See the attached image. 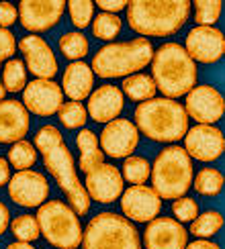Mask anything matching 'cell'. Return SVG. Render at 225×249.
Returning a JSON list of instances; mask_svg holds the SVG:
<instances>
[{"mask_svg": "<svg viewBox=\"0 0 225 249\" xmlns=\"http://www.w3.org/2000/svg\"><path fill=\"white\" fill-rule=\"evenodd\" d=\"M6 249H35L31 243H23V241H15V243H10Z\"/></svg>", "mask_w": 225, "mask_h": 249, "instance_id": "43", "label": "cell"}, {"mask_svg": "<svg viewBox=\"0 0 225 249\" xmlns=\"http://www.w3.org/2000/svg\"><path fill=\"white\" fill-rule=\"evenodd\" d=\"M76 145H78V151H80L78 165L84 174H90L92 170H96L98 165L105 163V153H102L100 145H98V137L90 129H82L78 133Z\"/></svg>", "mask_w": 225, "mask_h": 249, "instance_id": "23", "label": "cell"}, {"mask_svg": "<svg viewBox=\"0 0 225 249\" xmlns=\"http://www.w3.org/2000/svg\"><path fill=\"white\" fill-rule=\"evenodd\" d=\"M98 8L102 13H109V15H117L119 10H125L127 8V2L125 0H98Z\"/></svg>", "mask_w": 225, "mask_h": 249, "instance_id": "39", "label": "cell"}, {"mask_svg": "<svg viewBox=\"0 0 225 249\" xmlns=\"http://www.w3.org/2000/svg\"><path fill=\"white\" fill-rule=\"evenodd\" d=\"M39 233L57 249H78L82 243V225L72 206L61 200H47L37 211Z\"/></svg>", "mask_w": 225, "mask_h": 249, "instance_id": "8", "label": "cell"}, {"mask_svg": "<svg viewBox=\"0 0 225 249\" xmlns=\"http://www.w3.org/2000/svg\"><path fill=\"white\" fill-rule=\"evenodd\" d=\"M192 186L201 196H219L223 190V174L217 168H203L192 178Z\"/></svg>", "mask_w": 225, "mask_h": 249, "instance_id": "25", "label": "cell"}, {"mask_svg": "<svg viewBox=\"0 0 225 249\" xmlns=\"http://www.w3.org/2000/svg\"><path fill=\"white\" fill-rule=\"evenodd\" d=\"M135 127L148 139L158 143L180 141L188 131L184 107L172 98H151L135 108Z\"/></svg>", "mask_w": 225, "mask_h": 249, "instance_id": "4", "label": "cell"}, {"mask_svg": "<svg viewBox=\"0 0 225 249\" xmlns=\"http://www.w3.org/2000/svg\"><path fill=\"white\" fill-rule=\"evenodd\" d=\"M184 151L190 160L199 161H217L225 151V139L219 127L215 124H194L184 135Z\"/></svg>", "mask_w": 225, "mask_h": 249, "instance_id": "9", "label": "cell"}, {"mask_svg": "<svg viewBox=\"0 0 225 249\" xmlns=\"http://www.w3.org/2000/svg\"><path fill=\"white\" fill-rule=\"evenodd\" d=\"M82 249H141V237L131 221L117 213H98L82 233Z\"/></svg>", "mask_w": 225, "mask_h": 249, "instance_id": "7", "label": "cell"}, {"mask_svg": "<svg viewBox=\"0 0 225 249\" xmlns=\"http://www.w3.org/2000/svg\"><path fill=\"white\" fill-rule=\"evenodd\" d=\"M151 80L164 98H180L197 84V64L180 43H164L151 57Z\"/></svg>", "mask_w": 225, "mask_h": 249, "instance_id": "3", "label": "cell"}, {"mask_svg": "<svg viewBox=\"0 0 225 249\" xmlns=\"http://www.w3.org/2000/svg\"><path fill=\"white\" fill-rule=\"evenodd\" d=\"M8 225H10V211H8V206L0 200V237L6 233Z\"/></svg>", "mask_w": 225, "mask_h": 249, "instance_id": "40", "label": "cell"}, {"mask_svg": "<svg viewBox=\"0 0 225 249\" xmlns=\"http://www.w3.org/2000/svg\"><path fill=\"white\" fill-rule=\"evenodd\" d=\"M123 96L127 94V98H131L133 102H146V100H151L156 96V84H153L151 76L148 74H133V76H127L123 80Z\"/></svg>", "mask_w": 225, "mask_h": 249, "instance_id": "24", "label": "cell"}, {"mask_svg": "<svg viewBox=\"0 0 225 249\" xmlns=\"http://www.w3.org/2000/svg\"><path fill=\"white\" fill-rule=\"evenodd\" d=\"M125 108V96H123L121 88L105 84L96 90L90 92L88 96V108L86 112L94 123H111L119 119V115Z\"/></svg>", "mask_w": 225, "mask_h": 249, "instance_id": "20", "label": "cell"}, {"mask_svg": "<svg viewBox=\"0 0 225 249\" xmlns=\"http://www.w3.org/2000/svg\"><path fill=\"white\" fill-rule=\"evenodd\" d=\"M2 86L4 92H20L27 86V68L20 59H8L2 70Z\"/></svg>", "mask_w": 225, "mask_h": 249, "instance_id": "29", "label": "cell"}, {"mask_svg": "<svg viewBox=\"0 0 225 249\" xmlns=\"http://www.w3.org/2000/svg\"><path fill=\"white\" fill-rule=\"evenodd\" d=\"M188 0H133L127 2V25L146 37H170L187 25Z\"/></svg>", "mask_w": 225, "mask_h": 249, "instance_id": "2", "label": "cell"}, {"mask_svg": "<svg viewBox=\"0 0 225 249\" xmlns=\"http://www.w3.org/2000/svg\"><path fill=\"white\" fill-rule=\"evenodd\" d=\"M125 190L121 172L111 163H102L96 170L86 174V194L90 200H96L100 204H111L121 198Z\"/></svg>", "mask_w": 225, "mask_h": 249, "instance_id": "19", "label": "cell"}, {"mask_svg": "<svg viewBox=\"0 0 225 249\" xmlns=\"http://www.w3.org/2000/svg\"><path fill=\"white\" fill-rule=\"evenodd\" d=\"M184 112H187L188 119L197 121V124H215L217 121H221L225 112L223 94L209 84L194 86L187 94Z\"/></svg>", "mask_w": 225, "mask_h": 249, "instance_id": "10", "label": "cell"}, {"mask_svg": "<svg viewBox=\"0 0 225 249\" xmlns=\"http://www.w3.org/2000/svg\"><path fill=\"white\" fill-rule=\"evenodd\" d=\"M61 105H64V92L54 80L27 82L23 90V107L27 112H33L37 117H51L57 115Z\"/></svg>", "mask_w": 225, "mask_h": 249, "instance_id": "15", "label": "cell"}, {"mask_svg": "<svg viewBox=\"0 0 225 249\" xmlns=\"http://www.w3.org/2000/svg\"><path fill=\"white\" fill-rule=\"evenodd\" d=\"M151 188L160 198L176 200L184 196L194 178L192 160L180 145H170L158 153L156 161L151 165Z\"/></svg>", "mask_w": 225, "mask_h": 249, "instance_id": "6", "label": "cell"}, {"mask_svg": "<svg viewBox=\"0 0 225 249\" xmlns=\"http://www.w3.org/2000/svg\"><path fill=\"white\" fill-rule=\"evenodd\" d=\"M35 149H39L43 155L45 170L54 176L61 192L68 196V202L74 209V213L86 214L90 211V198L76 174L74 155L66 147L59 129L54 124L41 127L35 135Z\"/></svg>", "mask_w": 225, "mask_h": 249, "instance_id": "1", "label": "cell"}, {"mask_svg": "<svg viewBox=\"0 0 225 249\" xmlns=\"http://www.w3.org/2000/svg\"><path fill=\"white\" fill-rule=\"evenodd\" d=\"M8 180H10V165L4 158H0V188L8 184Z\"/></svg>", "mask_w": 225, "mask_h": 249, "instance_id": "42", "label": "cell"}, {"mask_svg": "<svg viewBox=\"0 0 225 249\" xmlns=\"http://www.w3.org/2000/svg\"><path fill=\"white\" fill-rule=\"evenodd\" d=\"M92 86H94V74L84 61H72L61 76V92L74 102L88 98Z\"/></svg>", "mask_w": 225, "mask_h": 249, "instance_id": "22", "label": "cell"}, {"mask_svg": "<svg viewBox=\"0 0 225 249\" xmlns=\"http://www.w3.org/2000/svg\"><path fill=\"white\" fill-rule=\"evenodd\" d=\"M98 145L102 147V153H107L109 158H129L139 145V131L131 121L115 119L105 124Z\"/></svg>", "mask_w": 225, "mask_h": 249, "instance_id": "14", "label": "cell"}, {"mask_svg": "<svg viewBox=\"0 0 225 249\" xmlns=\"http://www.w3.org/2000/svg\"><path fill=\"white\" fill-rule=\"evenodd\" d=\"M184 51L194 64H217L225 53V37L217 27H194L187 35Z\"/></svg>", "mask_w": 225, "mask_h": 249, "instance_id": "12", "label": "cell"}, {"mask_svg": "<svg viewBox=\"0 0 225 249\" xmlns=\"http://www.w3.org/2000/svg\"><path fill=\"white\" fill-rule=\"evenodd\" d=\"M121 18L117 15H109V13H100L92 20V35L100 41H112L121 33Z\"/></svg>", "mask_w": 225, "mask_h": 249, "instance_id": "31", "label": "cell"}, {"mask_svg": "<svg viewBox=\"0 0 225 249\" xmlns=\"http://www.w3.org/2000/svg\"><path fill=\"white\" fill-rule=\"evenodd\" d=\"M184 249H221L217 243H213L209 239H197V241H192V243H187V247Z\"/></svg>", "mask_w": 225, "mask_h": 249, "instance_id": "41", "label": "cell"}, {"mask_svg": "<svg viewBox=\"0 0 225 249\" xmlns=\"http://www.w3.org/2000/svg\"><path fill=\"white\" fill-rule=\"evenodd\" d=\"M121 211L127 221L133 223H150L162 211V198L153 192V188L141 184L131 186L121 194Z\"/></svg>", "mask_w": 225, "mask_h": 249, "instance_id": "16", "label": "cell"}, {"mask_svg": "<svg viewBox=\"0 0 225 249\" xmlns=\"http://www.w3.org/2000/svg\"><path fill=\"white\" fill-rule=\"evenodd\" d=\"M10 231H13L15 239L17 241H23V243H31L35 241L37 237L41 235L39 233V225H37V219L31 214H20L17 219L10 221Z\"/></svg>", "mask_w": 225, "mask_h": 249, "instance_id": "34", "label": "cell"}, {"mask_svg": "<svg viewBox=\"0 0 225 249\" xmlns=\"http://www.w3.org/2000/svg\"><path fill=\"white\" fill-rule=\"evenodd\" d=\"M223 229V214L219 211H207L197 214V219L190 223V233L197 239H207V237L217 235Z\"/></svg>", "mask_w": 225, "mask_h": 249, "instance_id": "26", "label": "cell"}, {"mask_svg": "<svg viewBox=\"0 0 225 249\" xmlns=\"http://www.w3.org/2000/svg\"><path fill=\"white\" fill-rule=\"evenodd\" d=\"M188 243V231L170 216H156L143 231L146 249H184Z\"/></svg>", "mask_w": 225, "mask_h": 249, "instance_id": "18", "label": "cell"}, {"mask_svg": "<svg viewBox=\"0 0 225 249\" xmlns=\"http://www.w3.org/2000/svg\"><path fill=\"white\" fill-rule=\"evenodd\" d=\"M19 49L25 55V66L37 80H54L57 74V57L49 43L39 35H27L19 41Z\"/></svg>", "mask_w": 225, "mask_h": 249, "instance_id": "17", "label": "cell"}, {"mask_svg": "<svg viewBox=\"0 0 225 249\" xmlns=\"http://www.w3.org/2000/svg\"><path fill=\"white\" fill-rule=\"evenodd\" d=\"M150 172L151 168L146 158H141V155H129V158H125V163H123L121 176H123V182H129L131 186H141L148 182Z\"/></svg>", "mask_w": 225, "mask_h": 249, "instance_id": "27", "label": "cell"}, {"mask_svg": "<svg viewBox=\"0 0 225 249\" xmlns=\"http://www.w3.org/2000/svg\"><path fill=\"white\" fill-rule=\"evenodd\" d=\"M8 196L15 204L23 206V209H35L47 200L49 182L43 174L33 170L17 172L8 180Z\"/></svg>", "mask_w": 225, "mask_h": 249, "instance_id": "11", "label": "cell"}, {"mask_svg": "<svg viewBox=\"0 0 225 249\" xmlns=\"http://www.w3.org/2000/svg\"><path fill=\"white\" fill-rule=\"evenodd\" d=\"M29 112L19 100H0V143L23 141L29 133Z\"/></svg>", "mask_w": 225, "mask_h": 249, "instance_id": "21", "label": "cell"}, {"mask_svg": "<svg viewBox=\"0 0 225 249\" xmlns=\"http://www.w3.org/2000/svg\"><path fill=\"white\" fill-rule=\"evenodd\" d=\"M57 117H59V123L64 124L66 129H82L86 124L88 112L80 102L70 100V102H64V105H61V108L57 110Z\"/></svg>", "mask_w": 225, "mask_h": 249, "instance_id": "33", "label": "cell"}, {"mask_svg": "<svg viewBox=\"0 0 225 249\" xmlns=\"http://www.w3.org/2000/svg\"><path fill=\"white\" fill-rule=\"evenodd\" d=\"M66 6L70 10L72 25L78 29H86L94 18V2L90 0H70Z\"/></svg>", "mask_w": 225, "mask_h": 249, "instance_id": "35", "label": "cell"}, {"mask_svg": "<svg viewBox=\"0 0 225 249\" xmlns=\"http://www.w3.org/2000/svg\"><path fill=\"white\" fill-rule=\"evenodd\" d=\"M37 161V149L29 141H17L8 149V165H13L17 172L31 170V165Z\"/></svg>", "mask_w": 225, "mask_h": 249, "instance_id": "30", "label": "cell"}, {"mask_svg": "<svg viewBox=\"0 0 225 249\" xmlns=\"http://www.w3.org/2000/svg\"><path fill=\"white\" fill-rule=\"evenodd\" d=\"M19 18V10L15 4L10 2H0V29H6L10 25H15Z\"/></svg>", "mask_w": 225, "mask_h": 249, "instance_id": "38", "label": "cell"}, {"mask_svg": "<svg viewBox=\"0 0 225 249\" xmlns=\"http://www.w3.org/2000/svg\"><path fill=\"white\" fill-rule=\"evenodd\" d=\"M172 213L176 216L178 223H192L199 214V204L192 198H187V196H180V198L174 200L172 204Z\"/></svg>", "mask_w": 225, "mask_h": 249, "instance_id": "36", "label": "cell"}, {"mask_svg": "<svg viewBox=\"0 0 225 249\" xmlns=\"http://www.w3.org/2000/svg\"><path fill=\"white\" fill-rule=\"evenodd\" d=\"M17 51V39L15 35L10 33L8 29H0V66H2L4 59H10ZM4 86H2V80H0V100H4Z\"/></svg>", "mask_w": 225, "mask_h": 249, "instance_id": "37", "label": "cell"}, {"mask_svg": "<svg viewBox=\"0 0 225 249\" xmlns=\"http://www.w3.org/2000/svg\"><path fill=\"white\" fill-rule=\"evenodd\" d=\"M64 10V0H23L19 4V18L31 33H45L59 23Z\"/></svg>", "mask_w": 225, "mask_h": 249, "instance_id": "13", "label": "cell"}, {"mask_svg": "<svg viewBox=\"0 0 225 249\" xmlns=\"http://www.w3.org/2000/svg\"><path fill=\"white\" fill-rule=\"evenodd\" d=\"M153 57V45L150 39H131L121 41V43H109L100 47L94 57H92L90 70L94 76H100L105 80L111 78H127L151 64Z\"/></svg>", "mask_w": 225, "mask_h": 249, "instance_id": "5", "label": "cell"}, {"mask_svg": "<svg viewBox=\"0 0 225 249\" xmlns=\"http://www.w3.org/2000/svg\"><path fill=\"white\" fill-rule=\"evenodd\" d=\"M194 20L197 27H213L221 18V0H197L194 4Z\"/></svg>", "mask_w": 225, "mask_h": 249, "instance_id": "32", "label": "cell"}, {"mask_svg": "<svg viewBox=\"0 0 225 249\" xmlns=\"http://www.w3.org/2000/svg\"><path fill=\"white\" fill-rule=\"evenodd\" d=\"M88 49H90V43L84 33L70 31V33H64L59 37V51H61V55L68 59L80 61L82 57L88 55Z\"/></svg>", "mask_w": 225, "mask_h": 249, "instance_id": "28", "label": "cell"}]
</instances>
